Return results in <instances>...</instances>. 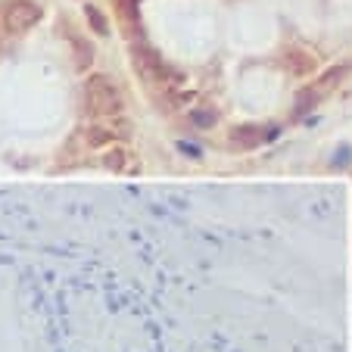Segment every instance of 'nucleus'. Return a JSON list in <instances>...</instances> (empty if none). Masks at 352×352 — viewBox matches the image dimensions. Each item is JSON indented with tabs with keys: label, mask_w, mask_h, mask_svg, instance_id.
Returning a JSON list of instances; mask_svg holds the SVG:
<instances>
[{
	"label": "nucleus",
	"mask_w": 352,
	"mask_h": 352,
	"mask_svg": "<svg viewBox=\"0 0 352 352\" xmlns=\"http://www.w3.org/2000/svg\"><path fill=\"white\" fill-rule=\"evenodd\" d=\"M131 56H134V66H138V72L144 75V78H153V81H181V72H175L172 66H168L166 60H162L160 54H156L150 44H144V41H134L131 44Z\"/></svg>",
	"instance_id": "f03ea898"
},
{
	"label": "nucleus",
	"mask_w": 352,
	"mask_h": 352,
	"mask_svg": "<svg viewBox=\"0 0 352 352\" xmlns=\"http://www.w3.org/2000/svg\"><path fill=\"white\" fill-rule=\"evenodd\" d=\"M75 63H78V69H87L94 63V50L91 44H85V41H75Z\"/></svg>",
	"instance_id": "9d476101"
},
{
	"label": "nucleus",
	"mask_w": 352,
	"mask_h": 352,
	"mask_svg": "<svg viewBox=\"0 0 352 352\" xmlns=\"http://www.w3.org/2000/svg\"><path fill=\"white\" fill-rule=\"evenodd\" d=\"M125 153L128 150H122V146L103 153V168H109V172H122V168H125Z\"/></svg>",
	"instance_id": "1a4fd4ad"
},
{
	"label": "nucleus",
	"mask_w": 352,
	"mask_h": 352,
	"mask_svg": "<svg viewBox=\"0 0 352 352\" xmlns=\"http://www.w3.org/2000/svg\"><path fill=\"white\" fill-rule=\"evenodd\" d=\"M190 122L197 128H212L215 122H219V116H215V109H197V113L190 116Z\"/></svg>",
	"instance_id": "9b49d317"
},
{
	"label": "nucleus",
	"mask_w": 352,
	"mask_h": 352,
	"mask_svg": "<svg viewBox=\"0 0 352 352\" xmlns=\"http://www.w3.org/2000/svg\"><path fill=\"white\" fill-rule=\"evenodd\" d=\"M119 10H122V19H125V28H134V32H138V25H140L138 0H119Z\"/></svg>",
	"instance_id": "0eeeda50"
},
{
	"label": "nucleus",
	"mask_w": 352,
	"mask_h": 352,
	"mask_svg": "<svg viewBox=\"0 0 352 352\" xmlns=\"http://www.w3.org/2000/svg\"><path fill=\"white\" fill-rule=\"evenodd\" d=\"M262 138H265V134L259 131V125H237L228 134V144H231L237 153H243V150H256V146L262 144Z\"/></svg>",
	"instance_id": "20e7f679"
},
{
	"label": "nucleus",
	"mask_w": 352,
	"mask_h": 352,
	"mask_svg": "<svg viewBox=\"0 0 352 352\" xmlns=\"http://www.w3.org/2000/svg\"><path fill=\"white\" fill-rule=\"evenodd\" d=\"M131 122H119V128H109V125H91L87 128V144L91 146H107V144H113V140H119V138H128L131 134Z\"/></svg>",
	"instance_id": "39448f33"
},
{
	"label": "nucleus",
	"mask_w": 352,
	"mask_h": 352,
	"mask_svg": "<svg viewBox=\"0 0 352 352\" xmlns=\"http://www.w3.org/2000/svg\"><path fill=\"white\" fill-rule=\"evenodd\" d=\"M85 107L91 116L97 119H107V116H116L122 109V91L109 75H91L85 81Z\"/></svg>",
	"instance_id": "f257e3e1"
},
{
	"label": "nucleus",
	"mask_w": 352,
	"mask_h": 352,
	"mask_svg": "<svg viewBox=\"0 0 352 352\" xmlns=\"http://www.w3.org/2000/svg\"><path fill=\"white\" fill-rule=\"evenodd\" d=\"M85 16H87V22H91V28L97 34H109V22H107V16L100 13L97 7H94V3H87L85 7Z\"/></svg>",
	"instance_id": "423d86ee"
},
{
	"label": "nucleus",
	"mask_w": 352,
	"mask_h": 352,
	"mask_svg": "<svg viewBox=\"0 0 352 352\" xmlns=\"http://www.w3.org/2000/svg\"><path fill=\"white\" fill-rule=\"evenodd\" d=\"M38 22H41V7L34 0H7L3 3V25H7V32L13 34L28 32Z\"/></svg>",
	"instance_id": "7ed1b4c3"
},
{
	"label": "nucleus",
	"mask_w": 352,
	"mask_h": 352,
	"mask_svg": "<svg viewBox=\"0 0 352 352\" xmlns=\"http://www.w3.org/2000/svg\"><path fill=\"white\" fill-rule=\"evenodd\" d=\"M287 63H290L293 72H299V75H302V72H312V66H315V63L309 60L302 50H287Z\"/></svg>",
	"instance_id": "6e6552de"
}]
</instances>
